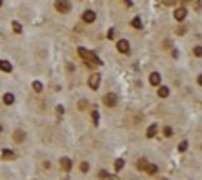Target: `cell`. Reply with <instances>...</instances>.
<instances>
[{"label": "cell", "instance_id": "6da1fadb", "mask_svg": "<svg viewBox=\"0 0 202 180\" xmlns=\"http://www.w3.org/2000/svg\"><path fill=\"white\" fill-rule=\"evenodd\" d=\"M78 54H79L81 59H83L88 66H101V64H103L101 59L96 56V54L91 52V51H88V49H84V47H79V49H78Z\"/></svg>", "mask_w": 202, "mask_h": 180}, {"label": "cell", "instance_id": "7a4b0ae2", "mask_svg": "<svg viewBox=\"0 0 202 180\" xmlns=\"http://www.w3.org/2000/svg\"><path fill=\"white\" fill-rule=\"evenodd\" d=\"M137 167H138V170H143V172H147V173H150V175H155L157 172H158V167H157V165H152V163H148L145 158L138 160Z\"/></svg>", "mask_w": 202, "mask_h": 180}, {"label": "cell", "instance_id": "3957f363", "mask_svg": "<svg viewBox=\"0 0 202 180\" xmlns=\"http://www.w3.org/2000/svg\"><path fill=\"white\" fill-rule=\"evenodd\" d=\"M56 10L61 14H68L71 10V2L69 0H56Z\"/></svg>", "mask_w": 202, "mask_h": 180}, {"label": "cell", "instance_id": "277c9868", "mask_svg": "<svg viewBox=\"0 0 202 180\" xmlns=\"http://www.w3.org/2000/svg\"><path fill=\"white\" fill-rule=\"evenodd\" d=\"M116 103H118L116 94L108 93V94L103 96V104H105V106H108V108H115V104H116Z\"/></svg>", "mask_w": 202, "mask_h": 180}, {"label": "cell", "instance_id": "5b68a950", "mask_svg": "<svg viewBox=\"0 0 202 180\" xmlns=\"http://www.w3.org/2000/svg\"><path fill=\"white\" fill-rule=\"evenodd\" d=\"M100 81H101V76H100L98 73H94V74H91V76H89L88 84H89V88H91V89L96 91L98 88H100Z\"/></svg>", "mask_w": 202, "mask_h": 180}, {"label": "cell", "instance_id": "8992f818", "mask_svg": "<svg viewBox=\"0 0 202 180\" xmlns=\"http://www.w3.org/2000/svg\"><path fill=\"white\" fill-rule=\"evenodd\" d=\"M59 165H61V168H63L66 173L68 172H71V168H73V162H71V158H68V157H63L59 160Z\"/></svg>", "mask_w": 202, "mask_h": 180}, {"label": "cell", "instance_id": "52a82bcc", "mask_svg": "<svg viewBox=\"0 0 202 180\" xmlns=\"http://www.w3.org/2000/svg\"><path fill=\"white\" fill-rule=\"evenodd\" d=\"M116 47H118V51H120V52H123V54H128V51H130V44H128V40H118Z\"/></svg>", "mask_w": 202, "mask_h": 180}, {"label": "cell", "instance_id": "ba28073f", "mask_svg": "<svg viewBox=\"0 0 202 180\" xmlns=\"http://www.w3.org/2000/svg\"><path fill=\"white\" fill-rule=\"evenodd\" d=\"M83 20H84V22H88V24H91V22L96 20V14H94L93 10H86L83 14Z\"/></svg>", "mask_w": 202, "mask_h": 180}, {"label": "cell", "instance_id": "9c48e42d", "mask_svg": "<svg viewBox=\"0 0 202 180\" xmlns=\"http://www.w3.org/2000/svg\"><path fill=\"white\" fill-rule=\"evenodd\" d=\"M14 140L17 141V143H22V141L26 140V133H24L22 130H15V133H14Z\"/></svg>", "mask_w": 202, "mask_h": 180}, {"label": "cell", "instance_id": "30bf717a", "mask_svg": "<svg viewBox=\"0 0 202 180\" xmlns=\"http://www.w3.org/2000/svg\"><path fill=\"white\" fill-rule=\"evenodd\" d=\"M150 84L152 86H158L160 84V74L158 73H152L150 74Z\"/></svg>", "mask_w": 202, "mask_h": 180}, {"label": "cell", "instance_id": "8fae6325", "mask_svg": "<svg viewBox=\"0 0 202 180\" xmlns=\"http://www.w3.org/2000/svg\"><path fill=\"white\" fill-rule=\"evenodd\" d=\"M185 15H187V10H185V9H177L175 14H174V17H175L177 20H184Z\"/></svg>", "mask_w": 202, "mask_h": 180}, {"label": "cell", "instance_id": "7c38bea8", "mask_svg": "<svg viewBox=\"0 0 202 180\" xmlns=\"http://www.w3.org/2000/svg\"><path fill=\"white\" fill-rule=\"evenodd\" d=\"M0 69H2L3 73H10V71H12V64L9 61H0Z\"/></svg>", "mask_w": 202, "mask_h": 180}, {"label": "cell", "instance_id": "4fadbf2b", "mask_svg": "<svg viewBox=\"0 0 202 180\" xmlns=\"http://www.w3.org/2000/svg\"><path fill=\"white\" fill-rule=\"evenodd\" d=\"M14 101H15V98H14V94H12V93H5V94H3V103H5V104H14Z\"/></svg>", "mask_w": 202, "mask_h": 180}, {"label": "cell", "instance_id": "5bb4252c", "mask_svg": "<svg viewBox=\"0 0 202 180\" xmlns=\"http://www.w3.org/2000/svg\"><path fill=\"white\" fill-rule=\"evenodd\" d=\"M2 158H5V160H14L15 153L10 152V150H3V152H2Z\"/></svg>", "mask_w": 202, "mask_h": 180}, {"label": "cell", "instance_id": "9a60e30c", "mask_svg": "<svg viewBox=\"0 0 202 180\" xmlns=\"http://www.w3.org/2000/svg\"><path fill=\"white\" fill-rule=\"evenodd\" d=\"M155 135H157V125H150L148 130H147V136L148 138H153Z\"/></svg>", "mask_w": 202, "mask_h": 180}, {"label": "cell", "instance_id": "2e32d148", "mask_svg": "<svg viewBox=\"0 0 202 180\" xmlns=\"http://www.w3.org/2000/svg\"><path fill=\"white\" fill-rule=\"evenodd\" d=\"M168 94H170V89H168L167 86H162L158 89V96H160V98H167Z\"/></svg>", "mask_w": 202, "mask_h": 180}, {"label": "cell", "instance_id": "e0dca14e", "mask_svg": "<svg viewBox=\"0 0 202 180\" xmlns=\"http://www.w3.org/2000/svg\"><path fill=\"white\" fill-rule=\"evenodd\" d=\"M125 167V160H121V158H118V160H115V170L116 172H120Z\"/></svg>", "mask_w": 202, "mask_h": 180}, {"label": "cell", "instance_id": "ac0fdd59", "mask_svg": "<svg viewBox=\"0 0 202 180\" xmlns=\"http://www.w3.org/2000/svg\"><path fill=\"white\" fill-rule=\"evenodd\" d=\"M131 27H135V29H142V19H140V17H135L133 20H131Z\"/></svg>", "mask_w": 202, "mask_h": 180}, {"label": "cell", "instance_id": "d6986e66", "mask_svg": "<svg viewBox=\"0 0 202 180\" xmlns=\"http://www.w3.org/2000/svg\"><path fill=\"white\" fill-rule=\"evenodd\" d=\"M12 29H14V32H17V34L22 32V26H20L17 20H14V22H12Z\"/></svg>", "mask_w": 202, "mask_h": 180}, {"label": "cell", "instance_id": "ffe728a7", "mask_svg": "<svg viewBox=\"0 0 202 180\" xmlns=\"http://www.w3.org/2000/svg\"><path fill=\"white\" fill-rule=\"evenodd\" d=\"M98 177H100V180H106V178H110V175L106 170H100L98 172ZM110 180H113V178H110Z\"/></svg>", "mask_w": 202, "mask_h": 180}, {"label": "cell", "instance_id": "44dd1931", "mask_svg": "<svg viewBox=\"0 0 202 180\" xmlns=\"http://www.w3.org/2000/svg\"><path fill=\"white\" fill-rule=\"evenodd\" d=\"M32 88H34L37 93H40V91H42V83H40V81H34V83H32Z\"/></svg>", "mask_w": 202, "mask_h": 180}, {"label": "cell", "instance_id": "7402d4cb", "mask_svg": "<svg viewBox=\"0 0 202 180\" xmlns=\"http://www.w3.org/2000/svg\"><path fill=\"white\" fill-rule=\"evenodd\" d=\"M91 116H93V123H94V125L100 123V113H98L96 110H94V111L91 113Z\"/></svg>", "mask_w": 202, "mask_h": 180}, {"label": "cell", "instance_id": "603a6c76", "mask_svg": "<svg viewBox=\"0 0 202 180\" xmlns=\"http://www.w3.org/2000/svg\"><path fill=\"white\" fill-rule=\"evenodd\" d=\"M79 170H81V172H88V170H89V163H88V162H81Z\"/></svg>", "mask_w": 202, "mask_h": 180}, {"label": "cell", "instance_id": "cb8c5ba5", "mask_svg": "<svg viewBox=\"0 0 202 180\" xmlns=\"http://www.w3.org/2000/svg\"><path fill=\"white\" fill-rule=\"evenodd\" d=\"M86 106H88V101H86V99H81V101L78 103V108H79V110H86Z\"/></svg>", "mask_w": 202, "mask_h": 180}, {"label": "cell", "instance_id": "d4e9b609", "mask_svg": "<svg viewBox=\"0 0 202 180\" xmlns=\"http://www.w3.org/2000/svg\"><path fill=\"white\" fill-rule=\"evenodd\" d=\"M187 145H189V143H187V141H185V140H184V141H180V145H179V150H180V152H185V150H187Z\"/></svg>", "mask_w": 202, "mask_h": 180}, {"label": "cell", "instance_id": "484cf974", "mask_svg": "<svg viewBox=\"0 0 202 180\" xmlns=\"http://www.w3.org/2000/svg\"><path fill=\"white\" fill-rule=\"evenodd\" d=\"M194 54H195V57H200L202 56V47H200V45H197V47L194 49Z\"/></svg>", "mask_w": 202, "mask_h": 180}, {"label": "cell", "instance_id": "4316f807", "mask_svg": "<svg viewBox=\"0 0 202 180\" xmlns=\"http://www.w3.org/2000/svg\"><path fill=\"white\" fill-rule=\"evenodd\" d=\"M115 34H116V32H115V29H110V31H108V39L113 40L115 39Z\"/></svg>", "mask_w": 202, "mask_h": 180}, {"label": "cell", "instance_id": "83f0119b", "mask_svg": "<svg viewBox=\"0 0 202 180\" xmlns=\"http://www.w3.org/2000/svg\"><path fill=\"white\" fill-rule=\"evenodd\" d=\"M163 133H165V136H172V128H170V126H165Z\"/></svg>", "mask_w": 202, "mask_h": 180}, {"label": "cell", "instance_id": "f1b7e54d", "mask_svg": "<svg viewBox=\"0 0 202 180\" xmlns=\"http://www.w3.org/2000/svg\"><path fill=\"white\" fill-rule=\"evenodd\" d=\"M57 113H59V115H63V113H64V108H63V106H57Z\"/></svg>", "mask_w": 202, "mask_h": 180}, {"label": "cell", "instance_id": "f546056e", "mask_svg": "<svg viewBox=\"0 0 202 180\" xmlns=\"http://www.w3.org/2000/svg\"><path fill=\"white\" fill-rule=\"evenodd\" d=\"M125 5H128V7H131L133 3H131V0H125Z\"/></svg>", "mask_w": 202, "mask_h": 180}, {"label": "cell", "instance_id": "4dcf8cb0", "mask_svg": "<svg viewBox=\"0 0 202 180\" xmlns=\"http://www.w3.org/2000/svg\"><path fill=\"white\" fill-rule=\"evenodd\" d=\"M0 7H2V0H0Z\"/></svg>", "mask_w": 202, "mask_h": 180}, {"label": "cell", "instance_id": "1f68e13d", "mask_svg": "<svg viewBox=\"0 0 202 180\" xmlns=\"http://www.w3.org/2000/svg\"><path fill=\"white\" fill-rule=\"evenodd\" d=\"M160 180H167V178H160Z\"/></svg>", "mask_w": 202, "mask_h": 180}]
</instances>
